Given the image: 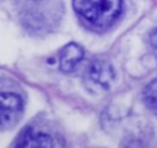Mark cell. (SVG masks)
Here are the masks:
<instances>
[{
	"mask_svg": "<svg viewBox=\"0 0 157 148\" xmlns=\"http://www.w3.org/2000/svg\"><path fill=\"white\" fill-rule=\"evenodd\" d=\"M75 11L93 28L111 26L122 11V0H73Z\"/></svg>",
	"mask_w": 157,
	"mask_h": 148,
	"instance_id": "6da1fadb",
	"label": "cell"
},
{
	"mask_svg": "<svg viewBox=\"0 0 157 148\" xmlns=\"http://www.w3.org/2000/svg\"><path fill=\"white\" fill-rule=\"evenodd\" d=\"M113 80H114L113 66L107 60H102V58L93 60L84 72L86 86L92 92H96V93L108 90L110 86L113 84Z\"/></svg>",
	"mask_w": 157,
	"mask_h": 148,
	"instance_id": "7a4b0ae2",
	"label": "cell"
},
{
	"mask_svg": "<svg viewBox=\"0 0 157 148\" xmlns=\"http://www.w3.org/2000/svg\"><path fill=\"white\" fill-rule=\"evenodd\" d=\"M23 113V101L15 93L0 92V130L11 128L18 122Z\"/></svg>",
	"mask_w": 157,
	"mask_h": 148,
	"instance_id": "3957f363",
	"label": "cell"
},
{
	"mask_svg": "<svg viewBox=\"0 0 157 148\" xmlns=\"http://www.w3.org/2000/svg\"><path fill=\"white\" fill-rule=\"evenodd\" d=\"M17 148H64L63 147V142L53 136L51 133H46V131H40V130H35V128H28L18 144Z\"/></svg>",
	"mask_w": 157,
	"mask_h": 148,
	"instance_id": "277c9868",
	"label": "cell"
},
{
	"mask_svg": "<svg viewBox=\"0 0 157 148\" xmlns=\"http://www.w3.org/2000/svg\"><path fill=\"white\" fill-rule=\"evenodd\" d=\"M84 58V49L76 43H69L59 52V69L66 73L73 72Z\"/></svg>",
	"mask_w": 157,
	"mask_h": 148,
	"instance_id": "5b68a950",
	"label": "cell"
},
{
	"mask_svg": "<svg viewBox=\"0 0 157 148\" xmlns=\"http://www.w3.org/2000/svg\"><path fill=\"white\" fill-rule=\"evenodd\" d=\"M144 98H145L147 105H148L154 113H157V80L151 81V83L145 87V90H144Z\"/></svg>",
	"mask_w": 157,
	"mask_h": 148,
	"instance_id": "8992f818",
	"label": "cell"
},
{
	"mask_svg": "<svg viewBox=\"0 0 157 148\" xmlns=\"http://www.w3.org/2000/svg\"><path fill=\"white\" fill-rule=\"evenodd\" d=\"M154 46H156V49H157V41H154ZM156 53H157V52H156Z\"/></svg>",
	"mask_w": 157,
	"mask_h": 148,
	"instance_id": "52a82bcc",
	"label": "cell"
},
{
	"mask_svg": "<svg viewBox=\"0 0 157 148\" xmlns=\"http://www.w3.org/2000/svg\"><path fill=\"white\" fill-rule=\"evenodd\" d=\"M35 2H38V0H35Z\"/></svg>",
	"mask_w": 157,
	"mask_h": 148,
	"instance_id": "ba28073f",
	"label": "cell"
}]
</instances>
